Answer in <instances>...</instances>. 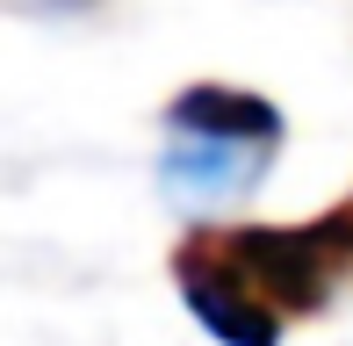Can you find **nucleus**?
Wrapping results in <instances>:
<instances>
[{
  "instance_id": "7ed1b4c3",
  "label": "nucleus",
  "mask_w": 353,
  "mask_h": 346,
  "mask_svg": "<svg viewBox=\"0 0 353 346\" xmlns=\"http://www.w3.org/2000/svg\"><path fill=\"white\" fill-rule=\"evenodd\" d=\"M332 238H346L339 224L332 231H238L231 245H216L267 303H317L332 267Z\"/></svg>"
},
{
  "instance_id": "f257e3e1",
  "label": "nucleus",
  "mask_w": 353,
  "mask_h": 346,
  "mask_svg": "<svg viewBox=\"0 0 353 346\" xmlns=\"http://www.w3.org/2000/svg\"><path fill=\"white\" fill-rule=\"evenodd\" d=\"M166 159L159 181L181 202H231L267 173V159L281 152V108L260 101L245 87H188L166 108Z\"/></svg>"
},
{
  "instance_id": "f03ea898",
  "label": "nucleus",
  "mask_w": 353,
  "mask_h": 346,
  "mask_svg": "<svg viewBox=\"0 0 353 346\" xmlns=\"http://www.w3.org/2000/svg\"><path fill=\"white\" fill-rule=\"evenodd\" d=\"M181 296L195 310V325L223 346H274L281 339V310L252 289L223 253H188L181 260Z\"/></svg>"
},
{
  "instance_id": "20e7f679",
  "label": "nucleus",
  "mask_w": 353,
  "mask_h": 346,
  "mask_svg": "<svg viewBox=\"0 0 353 346\" xmlns=\"http://www.w3.org/2000/svg\"><path fill=\"white\" fill-rule=\"evenodd\" d=\"M43 8H79V0H43Z\"/></svg>"
}]
</instances>
